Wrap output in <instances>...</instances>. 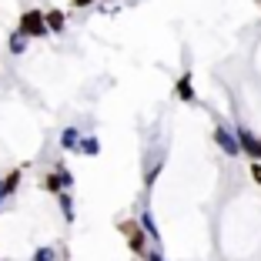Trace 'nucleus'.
Here are the masks:
<instances>
[{
  "label": "nucleus",
  "instance_id": "4",
  "mask_svg": "<svg viewBox=\"0 0 261 261\" xmlns=\"http://www.w3.org/2000/svg\"><path fill=\"white\" fill-rule=\"evenodd\" d=\"M251 174H254V181L261 185V164H254V168H251Z\"/></svg>",
  "mask_w": 261,
  "mask_h": 261
},
{
  "label": "nucleus",
  "instance_id": "2",
  "mask_svg": "<svg viewBox=\"0 0 261 261\" xmlns=\"http://www.w3.org/2000/svg\"><path fill=\"white\" fill-rule=\"evenodd\" d=\"M17 181H20V171H14V174L4 177V181H0V198H7V194L17 188Z\"/></svg>",
  "mask_w": 261,
  "mask_h": 261
},
{
  "label": "nucleus",
  "instance_id": "3",
  "mask_svg": "<svg viewBox=\"0 0 261 261\" xmlns=\"http://www.w3.org/2000/svg\"><path fill=\"white\" fill-rule=\"evenodd\" d=\"M44 23H47V27H54V31H61V27H64V17L54 10V14H47V17H44Z\"/></svg>",
  "mask_w": 261,
  "mask_h": 261
},
{
  "label": "nucleus",
  "instance_id": "1",
  "mask_svg": "<svg viewBox=\"0 0 261 261\" xmlns=\"http://www.w3.org/2000/svg\"><path fill=\"white\" fill-rule=\"evenodd\" d=\"M20 34H31V37H44V34H47L44 14H40V10H27V14L20 17Z\"/></svg>",
  "mask_w": 261,
  "mask_h": 261
}]
</instances>
